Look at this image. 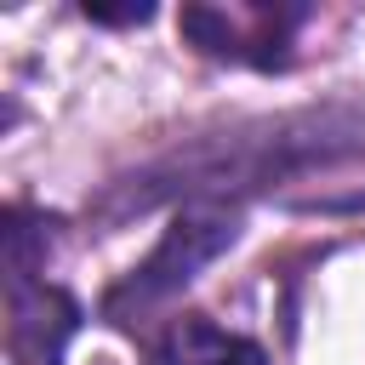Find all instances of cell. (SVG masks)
Masks as SVG:
<instances>
[{
    "mask_svg": "<svg viewBox=\"0 0 365 365\" xmlns=\"http://www.w3.org/2000/svg\"><path fill=\"white\" fill-rule=\"evenodd\" d=\"M240 228H245V211L240 205H228V200H194V205H182L171 222H165V234H160V245L125 274V279H114L108 285V297H103V319L108 325H120V331H137V325H148L171 297H182L234 240H240Z\"/></svg>",
    "mask_w": 365,
    "mask_h": 365,
    "instance_id": "7a4b0ae2",
    "label": "cell"
},
{
    "mask_svg": "<svg viewBox=\"0 0 365 365\" xmlns=\"http://www.w3.org/2000/svg\"><path fill=\"white\" fill-rule=\"evenodd\" d=\"M91 23H108V29H131V23H148L154 17V6L148 0H125V6H103V0H86L80 6Z\"/></svg>",
    "mask_w": 365,
    "mask_h": 365,
    "instance_id": "8992f818",
    "label": "cell"
},
{
    "mask_svg": "<svg viewBox=\"0 0 365 365\" xmlns=\"http://www.w3.org/2000/svg\"><path fill=\"white\" fill-rule=\"evenodd\" d=\"M365 143V108L354 103H325V108H302V114H279V120H251V125H234L222 137H205V143H188V148H171L165 160L120 177L103 200H97V217H131V211H148L160 200H228L240 205L234 194L245 188H262L274 177H291V171H308V165H325V160H342Z\"/></svg>",
    "mask_w": 365,
    "mask_h": 365,
    "instance_id": "6da1fadb",
    "label": "cell"
},
{
    "mask_svg": "<svg viewBox=\"0 0 365 365\" xmlns=\"http://www.w3.org/2000/svg\"><path fill=\"white\" fill-rule=\"evenodd\" d=\"M80 319V302L46 274H6V348L17 365H63Z\"/></svg>",
    "mask_w": 365,
    "mask_h": 365,
    "instance_id": "277c9868",
    "label": "cell"
},
{
    "mask_svg": "<svg viewBox=\"0 0 365 365\" xmlns=\"http://www.w3.org/2000/svg\"><path fill=\"white\" fill-rule=\"evenodd\" d=\"M148 365H268V354L251 336L211 325L205 314H182L148 342Z\"/></svg>",
    "mask_w": 365,
    "mask_h": 365,
    "instance_id": "5b68a950",
    "label": "cell"
},
{
    "mask_svg": "<svg viewBox=\"0 0 365 365\" xmlns=\"http://www.w3.org/2000/svg\"><path fill=\"white\" fill-rule=\"evenodd\" d=\"M308 23V6L279 0H240V6H182V40L217 63L240 68H291L297 29Z\"/></svg>",
    "mask_w": 365,
    "mask_h": 365,
    "instance_id": "3957f363",
    "label": "cell"
}]
</instances>
